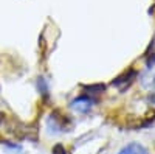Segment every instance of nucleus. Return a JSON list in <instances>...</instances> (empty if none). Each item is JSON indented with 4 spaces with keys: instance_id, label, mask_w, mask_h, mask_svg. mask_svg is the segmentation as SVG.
Listing matches in <instances>:
<instances>
[{
    "instance_id": "2",
    "label": "nucleus",
    "mask_w": 155,
    "mask_h": 154,
    "mask_svg": "<svg viewBox=\"0 0 155 154\" xmlns=\"http://www.w3.org/2000/svg\"><path fill=\"white\" fill-rule=\"evenodd\" d=\"M118 154H149V151H147V148H144L138 142H130L126 146H123L118 151Z\"/></svg>"
},
{
    "instance_id": "1",
    "label": "nucleus",
    "mask_w": 155,
    "mask_h": 154,
    "mask_svg": "<svg viewBox=\"0 0 155 154\" xmlns=\"http://www.w3.org/2000/svg\"><path fill=\"white\" fill-rule=\"evenodd\" d=\"M93 103H95L93 98H90L87 95H81V97H78L71 101V109L76 111L78 114H87L90 109H92Z\"/></svg>"
},
{
    "instance_id": "5",
    "label": "nucleus",
    "mask_w": 155,
    "mask_h": 154,
    "mask_svg": "<svg viewBox=\"0 0 155 154\" xmlns=\"http://www.w3.org/2000/svg\"><path fill=\"white\" fill-rule=\"evenodd\" d=\"M51 154H67V151H65V148H64L61 143L59 145H56L54 148H53V151H51Z\"/></svg>"
},
{
    "instance_id": "3",
    "label": "nucleus",
    "mask_w": 155,
    "mask_h": 154,
    "mask_svg": "<svg viewBox=\"0 0 155 154\" xmlns=\"http://www.w3.org/2000/svg\"><path fill=\"white\" fill-rule=\"evenodd\" d=\"M37 91H39V94H42L44 97H47L48 92H50L48 83H47L45 78H42V76H39V78H37Z\"/></svg>"
},
{
    "instance_id": "4",
    "label": "nucleus",
    "mask_w": 155,
    "mask_h": 154,
    "mask_svg": "<svg viewBox=\"0 0 155 154\" xmlns=\"http://www.w3.org/2000/svg\"><path fill=\"white\" fill-rule=\"evenodd\" d=\"M134 76H135V72L134 70H130V72H129V73H124L123 76H118V78H116L115 81H113V86H120L121 83H130L132 80L130 78H134Z\"/></svg>"
}]
</instances>
